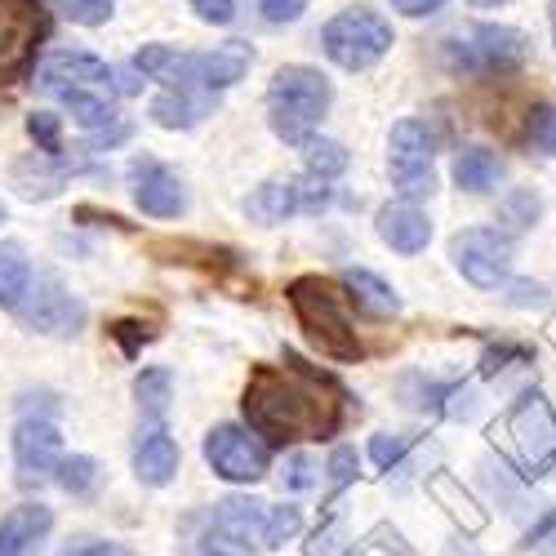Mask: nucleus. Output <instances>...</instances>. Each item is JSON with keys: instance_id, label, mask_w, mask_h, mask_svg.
Wrapping results in <instances>:
<instances>
[{"instance_id": "4be33fe9", "label": "nucleus", "mask_w": 556, "mask_h": 556, "mask_svg": "<svg viewBox=\"0 0 556 556\" xmlns=\"http://www.w3.org/2000/svg\"><path fill=\"white\" fill-rule=\"evenodd\" d=\"M409 383H419V396L405 401L414 409H432L441 419H472L477 414V392L468 383H428L419 375H409Z\"/></svg>"}, {"instance_id": "e433bc0d", "label": "nucleus", "mask_w": 556, "mask_h": 556, "mask_svg": "<svg viewBox=\"0 0 556 556\" xmlns=\"http://www.w3.org/2000/svg\"><path fill=\"white\" fill-rule=\"evenodd\" d=\"M54 10H63V18L80 27H103L112 18V0H54Z\"/></svg>"}, {"instance_id": "1a4fd4ad", "label": "nucleus", "mask_w": 556, "mask_h": 556, "mask_svg": "<svg viewBox=\"0 0 556 556\" xmlns=\"http://www.w3.org/2000/svg\"><path fill=\"white\" fill-rule=\"evenodd\" d=\"M205 463L214 468V477L231 485H254L271 468V450L241 424H218L205 432Z\"/></svg>"}, {"instance_id": "f257e3e1", "label": "nucleus", "mask_w": 556, "mask_h": 556, "mask_svg": "<svg viewBox=\"0 0 556 556\" xmlns=\"http://www.w3.org/2000/svg\"><path fill=\"white\" fill-rule=\"evenodd\" d=\"M245 424L254 437L276 445L290 441H330L343 428V392L334 379L312 369L299 352H286L281 365H254L241 396Z\"/></svg>"}, {"instance_id": "20e7f679", "label": "nucleus", "mask_w": 556, "mask_h": 556, "mask_svg": "<svg viewBox=\"0 0 556 556\" xmlns=\"http://www.w3.org/2000/svg\"><path fill=\"white\" fill-rule=\"evenodd\" d=\"M441 59L454 76H507L526 67L530 59V36L521 27H498V23H481L468 40H445Z\"/></svg>"}, {"instance_id": "864d4df0", "label": "nucleus", "mask_w": 556, "mask_h": 556, "mask_svg": "<svg viewBox=\"0 0 556 556\" xmlns=\"http://www.w3.org/2000/svg\"><path fill=\"white\" fill-rule=\"evenodd\" d=\"M477 5H494V0H477Z\"/></svg>"}, {"instance_id": "4c0bfd02", "label": "nucleus", "mask_w": 556, "mask_h": 556, "mask_svg": "<svg viewBox=\"0 0 556 556\" xmlns=\"http://www.w3.org/2000/svg\"><path fill=\"white\" fill-rule=\"evenodd\" d=\"M526 143L539 148L543 156H556V108H539V112H530Z\"/></svg>"}, {"instance_id": "6e6d98bb", "label": "nucleus", "mask_w": 556, "mask_h": 556, "mask_svg": "<svg viewBox=\"0 0 556 556\" xmlns=\"http://www.w3.org/2000/svg\"><path fill=\"white\" fill-rule=\"evenodd\" d=\"M214 556H218V552H214Z\"/></svg>"}, {"instance_id": "603ef678", "label": "nucleus", "mask_w": 556, "mask_h": 556, "mask_svg": "<svg viewBox=\"0 0 556 556\" xmlns=\"http://www.w3.org/2000/svg\"><path fill=\"white\" fill-rule=\"evenodd\" d=\"M552 27H556V0H552Z\"/></svg>"}, {"instance_id": "dca6fc26", "label": "nucleus", "mask_w": 556, "mask_h": 556, "mask_svg": "<svg viewBox=\"0 0 556 556\" xmlns=\"http://www.w3.org/2000/svg\"><path fill=\"white\" fill-rule=\"evenodd\" d=\"M178 458H182L178 441L161 424H152V428L138 432V441H134V477L143 485H152V490H161V485H169L178 477Z\"/></svg>"}, {"instance_id": "0eeeda50", "label": "nucleus", "mask_w": 556, "mask_h": 556, "mask_svg": "<svg viewBox=\"0 0 556 556\" xmlns=\"http://www.w3.org/2000/svg\"><path fill=\"white\" fill-rule=\"evenodd\" d=\"M437 134L424 121H396L392 138H388V165H392V182L396 192L414 205L428 201L437 192Z\"/></svg>"}, {"instance_id": "2f4dec72", "label": "nucleus", "mask_w": 556, "mask_h": 556, "mask_svg": "<svg viewBox=\"0 0 556 556\" xmlns=\"http://www.w3.org/2000/svg\"><path fill=\"white\" fill-rule=\"evenodd\" d=\"M513 365H534V348L513 343V339L490 343L485 356H481V379H498V375H507Z\"/></svg>"}, {"instance_id": "39448f33", "label": "nucleus", "mask_w": 556, "mask_h": 556, "mask_svg": "<svg viewBox=\"0 0 556 556\" xmlns=\"http://www.w3.org/2000/svg\"><path fill=\"white\" fill-rule=\"evenodd\" d=\"M320 50H326V59L343 72H369L392 50V23L369 5L343 10L326 23V31H320Z\"/></svg>"}, {"instance_id": "b1692460", "label": "nucleus", "mask_w": 556, "mask_h": 556, "mask_svg": "<svg viewBox=\"0 0 556 556\" xmlns=\"http://www.w3.org/2000/svg\"><path fill=\"white\" fill-rule=\"evenodd\" d=\"M67 165L59 156H27L14 165V188L27 197V201H45V197H59L63 192V182H67Z\"/></svg>"}, {"instance_id": "412c9836", "label": "nucleus", "mask_w": 556, "mask_h": 556, "mask_svg": "<svg viewBox=\"0 0 556 556\" xmlns=\"http://www.w3.org/2000/svg\"><path fill=\"white\" fill-rule=\"evenodd\" d=\"M343 290H348V299L356 303V312L369 316V320H392V316L401 312L396 290H392L388 281H379L375 271H365V267H348V271H343Z\"/></svg>"}, {"instance_id": "f8f14e48", "label": "nucleus", "mask_w": 556, "mask_h": 556, "mask_svg": "<svg viewBox=\"0 0 556 556\" xmlns=\"http://www.w3.org/2000/svg\"><path fill=\"white\" fill-rule=\"evenodd\" d=\"M330 197L334 192L326 188V182H316V178H307V182H263V188H254L245 197V214L258 218V223H286L299 210H307V214L326 210Z\"/></svg>"}, {"instance_id": "09e8293b", "label": "nucleus", "mask_w": 556, "mask_h": 556, "mask_svg": "<svg viewBox=\"0 0 556 556\" xmlns=\"http://www.w3.org/2000/svg\"><path fill=\"white\" fill-rule=\"evenodd\" d=\"M513 303H517V307H543V303H547V286L517 281V286H513Z\"/></svg>"}, {"instance_id": "37998d69", "label": "nucleus", "mask_w": 556, "mask_h": 556, "mask_svg": "<svg viewBox=\"0 0 556 556\" xmlns=\"http://www.w3.org/2000/svg\"><path fill=\"white\" fill-rule=\"evenodd\" d=\"M258 10H263V18H267V23L286 27V23H299V18H303L307 0H258Z\"/></svg>"}, {"instance_id": "393cba45", "label": "nucleus", "mask_w": 556, "mask_h": 556, "mask_svg": "<svg viewBox=\"0 0 556 556\" xmlns=\"http://www.w3.org/2000/svg\"><path fill=\"white\" fill-rule=\"evenodd\" d=\"M454 182H458V192H472V197L494 192L498 182H503L498 152H490V148H463L454 156Z\"/></svg>"}, {"instance_id": "f3484780", "label": "nucleus", "mask_w": 556, "mask_h": 556, "mask_svg": "<svg viewBox=\"0 0 556 556\" xmlns=\"http://www.w3.org/2000/svg\"><path fill=\"white\" fill-rule=\"evenodd\" d=\"M50 530H54V507H45V503L10 507L0 517V556H31Z\"/></svg>"}, {"instance_id": "de8ad7c7", "label": "nucleus", "mask_w": 556, "mask_h": 556, "mask_svg": "<svg viewBox=\"0 0 556 556\" xmlns=\"http://www.w3.org/2000/svg\"><path fill=\"white\" fill-rule=\"evenodd\" d=\"M59 556H125L116 543H103V539H76L67 552H59Z\"/></svg>"}, {"instance_id": "9d476101", "label": "nucleus", "mask_w": 556, "mask_h": 556, "mask_svg": "<svg viewBox=\"0 0 556 556\" xmlns=\"http://www.w3.org/2000/svg\"><path fill=\"white\" fill-rule=\"evenodd\" d=\"M450 258L477 290H498L513 271V241L494 227H463L450 241Z\"/></svg>"}, {"instance_id": "c03bdc74", "label": "nucleus", "mask_w": 556, "mask_h": 556, "mask_svg": "<svg viewBox=\"0 0 556 556\" xmlns=\"http://www.w3.org/2000/svg\"><path fill=\"white\" fill-rule=\"evenodd\" d=\"M192 10L201 23H214V27H227L237 18V0H192Z\"/></svg>"}, {"instance_id": "bb28decb", "label": "nucleus", "mask_w": 556, "mask_h": 556, "mask_svg": "<svg viewBox=\"0 0 556 556\" xmlns=\"http://www.w3.org/2000/svg\"><path fill=\"white\" fill-rule=\"evenodd\" d=\"M31 290V263L18 241L0 245V307H18Z\"/></svg>"}, {"instance_id": "8fccbe9b", "label": "nucleus", "mask_w": 556, "mask_h": 556, "mask_svg": "<svg viewBox=\"0 0 556 556\" xmlns=\"http://www.w3.org/2000/svg\"><path fill=\"white\" fill-rule=\"evenodd\" d=\"M441 5H445V0H392V10L405 14V18H428V14H437Z\"/></svg>"}, {"instance_id": "f704fd0d", "label": "nucleus", "mask_w": 556, "mask_h": 556, "mask_svg": "<svg viewBox=\"0 0 556 556\" xmlns=\"http://www.w3.org/2000/svg\"><path fill=\"white\" fill-rule=\"evenodd\" d=\"M485 481H490V490L507 503V513H526V498H521V485H517L513 468H503V463L485 458Z\"/></svg>"}, {"instance_id": "7c9ffc66", "label": "nucleus", "mask_w": 556, "mask_h": 556, "mask_svg": "<svg viewBox=\"0 0 556 556\" xmlns=\"http://www.w3.org/2000/svg\"><path fill=\"white\" fill-rule=\"evenodd\" d=\"M99 458H89V454H67L63 463H59V472H54V481L72 494V498H85V494H94L99 490Z\"/></svg>"}, {"instance_id": "ea45409f", "label": "nucleus", "mask_w": 556, "mask_h": 556, "mask_svg": "<svg viewBox=\"0 0 556 556\" xmlns=\"http://www.w3.org/2000/svg\"><path fill=\"white\" fill-rule=\"evenodd\" d=\"M539 197L534 192H513V197H507V205H503V218H507V227H530L534 218H539Z\"/></svg>"}, {"instance_id": "423d86ee", "label": "nucleus", "mask_w": 556, "mask_h": 556, "mask_svg": "<svg viewBox=\"0 0 556 556\" xmlns=\"http://www.w3.org/2000/svg\"><path fill=\"white\" fill-rule=\"evenodd\" d=\"M45 36H50L45 0H0V85L27 80Z\"/></svg>"}, {"instance_id": "ddd939ff", "label": "nucleus", "mask_w": 556, "mask_h": 556, "mask_svg": "<svg viewBox=\"0 0 556 556\" xmlns=\"http://www.w3.org/2000/svg\"><path fill=\"white\" fill-rule=\"evenodd\" d=\"M134 178V201L148 218H178L182 214V182L169 165L152 161V156H138L129 165Z\"/></svg>"}, {"instance_id": "5701e85b", "label": "nucleus", "mask_w": 556, "mask_h": 556, "mask_svg": "<svg viewBox=\"0 0 556 556\" xmlns=\"http://www.w3.org/2000/svg\"><path fill=\"white\" fill-rule=\"evenodd\" d=\"M214 112L210 94H192V89H165V94L152 99V121L161 129H192Z\"/></svg>"}, {"instance_id": "473e14b6", "label": "nucleus", "mask_w": 556, "mask_h": 556, "mask_svg": "<svg viewBox=\"0 0 556 556\" xmlns=\"http://www.w3.org/2000/svg\"><path fill=\"white\" fill-rule=\"evenodd\" d=\"M299 526H303V513H299L294 503H286V507H267L258 543H263V547H286V543L299 534Z\"/></svg>"}, {"instance_id": "7ed1b4c3", "label": "nucleus", "mask_w": 556, "mask_h": 556, "mask_svg": "<svg viewBox=\"0 0 556 556\" xmlns=\"http://www.w3.org/2000/svg\"><path fill=\"white\" fill-rule=\"evenodd\" d=\"M286 299L320 352L334 361H361V339L348 312V294H339L334 281H326V276H299V281H290Z\"/></svg>"}, {"instance_id": "79ce46f5", "label": "nucleus", "mask_w": 556, "mask_h": 556, "mask_svg": "<svg viewBox=\"0 0 556 556\" xmlns=\"http://www.w3.org/2000/svg\"><path fill=\"white\" fill-rule=\"evenodd\" d=\"M369 458H375L383 472H392L396 463L405 458V437H388V432H383V437H375V441H369Z\"/></svg>"}, {"instance_id": "58836bf2", "label": "nucleus", "mask_w": 556, "mask_h": 556, "mask_svg": "<svg viewBox=\"0 0 556 556\" xmlns=\"http://www.w3.org/2000/svg\"><path fill=\"white\" fill-rule=\"evenodd\" d=\"M356 468H361L356 450H352V445H339V450L330 454V463H326V472H330V485H334V490H348V485L356 481Z\"/></svg>"}, {"instance_id": "2eb2a0df", "label": "nucleus", "mask_w": 556, "mask_h": 556, "mask_svg": "<svg viewBox=\"0 0 556 556\" xmlns=\"http://www.w3.org/2000/svg\"><path fill=\"white\" fill-rule=\"evenodd\" d=\"M40 85L45 89H112V67L85 50H59L40 63Z\"/></svg>"}, {"instance_id": "f03ea898", "label": "nucleus", "mask_w": 556, "mask_h": 556, "mask_svg": "<svg viewBox=\"0 0 556 556\" xmlns=\"http://www.w3.org/2000/svg\"><path fill=\"white\" fill-rule=\"evenodd\" d=\"M330 103H334L330 80L320 76L316 67H307V63H290V67L276 72L271 85H267V125H271L276 138L303 148V143L316 138V125L326 121Z\"/></svg>"}, {"instance_id": "c85d7f7f", "label": "nucleus", "mask_w": 556, "mask_h": 556, "mask_svg": "<svg viewBox=\"0 0 556 556\" xmlns=\"http://www.w3.org/2000/svg\"><path fill=\"white\" fill-rule=\"evenodd\" d=\"M303 165H307V178L330 182L352 165V156L343 143H334V138H312V143H303Z\"/></svg>"}, {"instance_id": "a211bd4d", "label": "nucleus", "mask_w": 556, "mask_h": 556, "mask_svg": "<svg viewBox=\"0 0 556 556\" xmlns=\"http://www.w3.org/2000/svg\"><path fill=\"white\" fill-rule=\"evenodd\" d=\"M254 63V50L245 40H227V45H214V50L197 54V67H192V85H201L205 94H218V89H231L237 80H245Z\"/></svg>"}, {"instance_id": "cd10ccee", "label": "nucleus", "mask_w": 556, "mask_h": 556, "mask_svg": "<svg viewBox=\"0 0 556 556\" xmlns=\"http://www.w3.org/2000/svg\"><path fill=\"white\" fill-rule=\"evenodd\" d=\"M432 494L445 503V513L463 526V530H468V534H477V530H485V513H481V507H477V498L468 494V490H463L450 472H437L432 477Z\"/></svg>"}, {"instance_id": "c756f323", "label": "nucleus", "mask_w": 556, "mask_h": 556, "mask_svg": "<svg viewBox=\"0 0 556 556\" xmlns=\"http://www.w3.org/2000/svg\"><path fill=\"white\" fill-rule=\"evenodd\" d=\"M134 396H138V409L161 419V414L169 409V396H174V375L165 365H148L143 375L134 379Z\"/></svg>"}, {"instance_id": "a18cd8bd", "label": "nucleus", "mask_w": 556, "mask_h": 556, "mask_svg": "<svg viewBox=\"0 0 556 556\" xmlns=\"http://www.w3.org/2000/svg\"><path fill=\"white\" fill-rule=\"evenodd\" d=\"M286 481H290V490H312L316 485V463L307 454H290L286 458Z\"/></svg>"}, {"instance_id": "6e6552de", "label": "nucleus", "mask_w": 556, "mask_h": 556, "mask_svg": "<svg viewBox=\"0 0 556 556\" xmlns=\"http://www.w3.org/2000/svg\"><path fill=\"white\" fill-rule=\"evenodd\" d=\"M507 432H513L521 463H526L521 477L534 481V477H547L556 468V409L539 388L517 396L513 414H507Z\"/></svg>"}, {"instance_id": "4468645a", "label": "nucleus", "mask_w": 556, "mask_h": 556, "mask_svg": "<svg viewBox=\"0 0 556 556\" xmlns=\"http://www.w3.org/2000/svg\"><path fill=\"white\" fill-rule=\"evenodd\" d=\"M31 294V290H27ZM18 316H23V326H31V330H40V334H72L80 320H85V307L54 281H40L36 286V294L27 299V303H18L14 307Z\"/></svg>"}, {"instance_id": "6ab92c4d", "label": "nucleus", "mask_w": 556, "mask_h": 556, "mask_svg": "<svg viewBox=\"0 0 556 556\" xmlns=\"http://www.w3.org/2000/svg\"><path fill=\"white\" fill-rule=\"evenodd\" d=\"M375 227H379V241L388 250H396V254H419L432 241V218L419 205H409V201L383 205L379 218H375Z\"/></svg>"}, {"instance_id": "3c124183", "label": "nucleus", "mask_w": 556, "mask_h": 556, "mask_svg": "<svg viewBox=\"0 0 556 556\" xmlns=\"http://www.w3.org/2000/svg\"><path fill=\"white\" fill-rule=\"evenodd\" d=\"M138 76H143V72H138V67L112 72V80H116V89H121V94H138V89H143V85H138Z\"/></svg>"}, {"instance_id": "72a5a7b5", "label": "nucleus", "mask_w": 556, "mask_h": 556, "mask_svg": "<svg viewBox=\"0 0 556 556\" xmlns=\"http://www.w3.org/2000/svg\"><path fill=\"white\" fill-rule=\"evenodd\" d=\"M307 556H352V543H348V526L339 517H330L320 526L307 543Z\"/></svg>"}, {"instance_id": "5fc2aeb1", "label": "nucleus", "mask_w": 556, "mask_h": 556, "mask_svg": "<svg viewBox=\"0 0 556 556\" xmlns=\"http://www.w3.org/2000/svg\"><path fill=\"white\" fill-rule=\"evenodd\" d=\"M0 218H5V205H0Z\"/></svg>"}, {"instance_id": "c9c22d12", "label": "nucleus", "mask_w": 556, "mask_h": 556, "mask_svg": "<svg viewBox=\"0 0 556 556\" xmlns=\"http://www.w3.org/2000/svg\"><path fill=\"white\" fill-rule=\"evenodd\" d=\"M27 134L36 138V148H40L45 156H59V152H63V125H59L54 112H31V116H27Z\"/></svg>"}, {"instance_id": "49530a36", "label": "nucleus", "mask_w": 556, "mask_h": 556, "mask_svg": "<svg viewBox=\"0 0 556 556\" xmlns=\"http://www.w3.org/2000/svg\"><path fill=\"white\" fill-rule=\"evenodd\" d=\"M112 339H121V348L125 352H138V343H148L152 339V330L148 326H134V320H116V326L108 330Z\"/></svg>"}, {"instance_id": "9b49d317", "label": "nucleus", "mask_w": 556, "mask_h": 556, "mask_svg": "<svg viewBox=\"0 0 556 556\" xmlns=\"http://www.w3.org/2000/svg\"><path fill=\"white\" fill-rule=\"evenodd\" d=\"M14 463H18V485L31 490L50 481L63 463V437L50 419H23L14 428Z\"/></svg>"}, {"instance_id": "aec40b11", "label": "nucleus", "mask_w": 556, "mask_h": 556, "mask_svg": "<svg viewBox=\"0 0 556 556\" xmlns=\"http://www.w3.org/2000/svg\"><path fill=\"white\" fill-rule=\"evenodd\" d=\"M263 517H267V507L258 498H223L214 503V534L237 547H250L263 534Z\"/></svg>"}, {"instance_id": "a878e982", "label": "nucleus", "mask_w": 556, "mask_h": 556, "mask_svg": "<svg viewBox=\"0 0 556 556\" xmlns=\"http://www.w3.org/2000/svg\"><path fill=\"white\" fill-rule=\"evenodd\" d=\"M63 108L72 112V121L89 134H103L108 125H116V103L112 89H59Z\"/></svg>"}, {"instance_id": "a19ab883", "label": "nucleus", "mask_w": 556, "mask_h": 556, "mask_svg": "<svg viewBox=\"0 0 556 556\" xmlns=\"http://www.w3.org/2000/svg\"><path fill=\"white\" fill-rule=\"evenodd\" d=\"M530 547L539 556H556V507H543L530 526Z\"/></svg>"}]
</instances>
